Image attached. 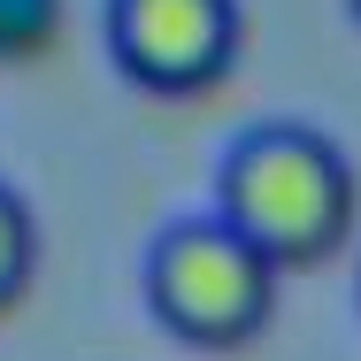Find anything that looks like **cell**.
Listing matches in <instances>:
<instances>
[{"label":"cell","mask_w":361,"mask_h":361,"mask_svg":"<svg viewBox=\"0 0 361 361\" xmlns=\"http://www.w3.org/2000/svg\"><path fill=\"white\" fill-rule=\"evenodd\" d=\"M354 300H361V277H354Z\"/></svg>","instance_id":"obj_6"},{"label":"cell","mask_w":361,"mask_h":361,"mask_svg":"<svg viewBox=\"0 0 361 361\" xmlns=\"http://www.w3.org/2000/svg\"><path fill=\"white\" fill-rule=\"evenodd\" d=\"M31 269H39V223H31V200L0 177V315L31 292Z\"/></svg>","instance_id":"obj_4"},{"label":"cell","mask_w":361,"mask_h":361,"mask_svg":"<svg viewBox=\"0 0 361 361\" xmlns=\"http://www.w3.org/2000/svg\"><path fill=\"white\" fill-rule=\"evenodd\" d=\"M216 216L246 231L277 269L331 262L361 216V185L346 146L323 139L315 123H246L216 161Z\"/></svg>","instance_id":"obj_1"},{"label":"cell","mask_w":361,"mask_h":361,"mask_svg":"<svg viewBox=\"0 0 361 361\" xmlns=\"http://www.w3.org/2000/svg\"><path fill=\"white\" fill-rule=\"evenodd\" d=\"M277 262L231 231V223L208 208V216H177L154 231L146 246V307L169 338L200 346V354H238L246 338L269 331L277 315Z\"/></svg>","instance_id":"obj_2"},{"label":"cell","mask_w":361,"mask_h":361,"mask_svg":"<svg viewBox=\"0 0 361 361\" xmlns=\"http://www.w3.org/2000/svg\"><path fill=\"white\" fill-rule=\"evenodd\" d=\"M346 8H354V23H361V0H346Z\"/></svg>","instance_id":"obj_5"},{"label":"cell","mask_w":361,"mask_h":361,"mask_svg":"<svg viewBox=\"0 0 361 361\" xmlns=\"http://www.w3.org/2000/svg\"><path fill=\"white\" fill-rule=\"evenodd\" d=\"M108 62L146 92H208L231 77L246 16L238 0H100Z\"/></svg>","instance_id":"obj_3"}]
</instances>
